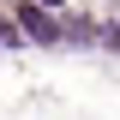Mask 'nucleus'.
Returning <instances> with one entry per match:
<instances>
[{"label":"nucleus","instance_id":"nucleus-3","mask_svg":"<svg viewBox=\"0 0 120 120\" xmlns=\"http://www.w3.org/2000/svg\"><path fill=\"white\" fill-rule=\"evenodd\" d=\"M36 6H48V12H54V6H60V0H36Z\"/></svg>","mask_w":120,"mask_h":120},{"label":"nucleus","instance_id":"nucleus-2","mask_svg":"<svg viewBox=\"0 0 120 120\" xmlns=\"http://www.w3.org/2000/svg\"><path fill=\"white\" fill-rule=\"evenodd\" d=\"M0 42H18V24H6V18H0Z\"/></svg>","mask_w":120,"mask_h":120},{"label":"nucleus","instance_id":"nucleus-1","mask_svg":"<svg viewBox=\"0 0 120 120\" xmlns=\"http://www.w3.org/2000/svg\"><path fill=\"white\" fill-rule=\"evenodd\" d=\"M18 30L30 42H60V30L48 24V6H18Z\"/></svg>","mask_w":120,"mask_h":120}]
</instances>
